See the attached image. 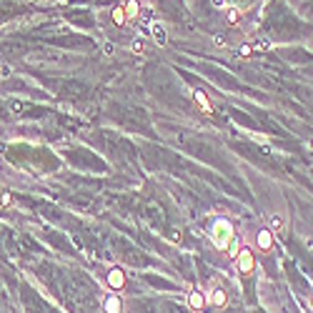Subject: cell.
<instances>
[{
	"instance_id": "cell-6",
	"label": "cell",
	"mask_w": 313,
	"mask_h": 313,
	"mask_svg": "<svg viewBox=\"0 0 313 313\" xmlns=\"http://www.w3.org/2000/svg\"><path fill=\"white\" fill-rule=\"evenodd\" d=\"M148 30H151V35H153V40H156L158 45H165V43H168L165 28H163L160 23H151V25H148Z\"/></svg>"
},
{
	"instance_id": "cell-3",
	"label": "cell",
	"mask_w": 313,
	"mask_h": 313,
	"mask_svg": "<svg viewBox=\"0 0 313 313\" xmlns=\"http://www.w3.org/2000/svg\"><path fill=\"white\" fill-rule=\"evenodd\" d=\"M105 281H108V286H110L113 291H120V288L125 286V273H123L120 268H110L108 276H105Z\"/></svg>"
},
{
	"instance_id": "cell-22",
	"label": "cell",
	"mask_w": 313,
	"mask_h": 313,
	"mask_svg": "<svg viewBox=\"0 0 313 313\" xmlns=\"http://www.w3.org/2000/svg\"><path fill=\"white\" fill-rule=\"evenodd\" d=\"M0 80H3V73H0Z\"/></svg>"
},
{
	"instance_id": "cell-11",
	"label": "cell",
	"mask_w": 313,
	"mask_h": 313,
	"mask_svg": "<svg viewBox=\"0 0 313 313\" xmlns=\"http://www.w3.org/2000/svg\"><path fill=\"white\" fill-rule=\"evenodd\" d=\"M268 231H271V233H281V231H283V218L276 216V213L268 216Z\"/></svg>"
},
{
	"instance_id": "cell-13",
	"label": "cell",
	"mask_w": 313,
	"mask_h": 313,
	"mask_svg": "<svg viewBox=\"0 0 313 313\" xmlns=\"http://www.w3.org/2000/svg\"><path fill=\"white\" fill-rule=\"evenodd\" d=\"M226 20H228L231 25H238V23H240V10H238V8H228V10H226Z\"/></svg>"
},
{
	"instance_id": "cell-5",
	"label": "cell",
	"mask_w": 313,
	"mask_h": 313,
	"mask_svg": "<svg viewBox=\"0 0 313 313\" xmlns=\"http://www.w3.org/2000/svg\"><path fill=\"white\" fill-rule=\"evenodd\" d=\"M256 243H258V248L263 250V253H268V250L273 248V233H271L268 228L258 231V238H256Z\"/></svg>"
},
{
	"instance_id": "cell-2",
	"label": "cell",
	"mask_w": 313,
	"mask_h": 313,
	"mask_svg": "<svg viewBox=\"0 0 313 313\" xmlns=\"http://www.w3.org/2000/svg\"><path fill=\"white\" fill-rule=\"evenodd\" d=\"M235 268H238V273L240 276H253V271H256V258H253V250L250 248H240L238 250V256H235Z\"/></svg>"
},
{
	"instance_id": "cell-17",
	"label": "cell",
	"mask_w": 313,
	"mask_h": 313,
	"mask_svg": "<svg viewBox=\"0 0 313 313\" xmlns=\"http://www.w3.org/2000/svg\"><path fill=\"white\" fill-rule=\"evenodd\" d=\"M131 48H133L136 53H143V50H146V45H143V40H133V45H131Z\"/></svg>"
},
{
	"instance_id": "cell-7",
	"label": "cell",
	"mask_w": 313,
	"mask_h": 313,
	"mask_svg": "<svg viewBox=\"0 0 313 313\" xmlns=\"http://www.w3.org/2000/svg\"><path fill=\"white\" fill-rule=\"evenodd\" d=\"M193 98H196V103L201 105V110L206 115H213V105H211V100H208V95L203 90H193Z\"/></svg>"
},
{
	"instance_id": "cell-15",
	"label": "cell",
	"mask_w": 313,
	"mask_h": 313,
	"mask_svg": "<svg viewBox=\"0 0 313 313\" xmlns=\"http://www.w3.org/2000/svg\"><path fill=\"white\" fill-rule=\"evenodd\" d=\"M113 23L115 25H125V10L123 8H115L113 10Z\"/></svg>"
},
{
	"instance_id": "cell-14",
	"label": "cell",
	"mask_w": 313,
	"mask_h": 313,
	"mask_svg": "<svg viewBox=\"0 0 313 313\" xmlns=\"http://www.w3.org/2000/svg\"><path fill=\"white\" fill-rule=\"evenodd\" d=\"M13 203V193L10 191H0V208H8Z\"/></svg>"
},
{
	"instance_id": "cell-4",
	"label": "cell",
	"mask_w": 313,
	"mask_h": 313,
	"mask_svg": "<svg viewBox=\"0 0 313 313\" xmlns=\"http://www.w3.org/2000/svg\"><path fill=\"white\" fill-rule=\"evenodd\" d=\"M103 313H123V301H120V296L110 293V296L103 301Z\"/></svg>"
},
{
	"instance_id": "cell-21",
	"label": "cell",
	"mask_w": 313,
	"mask_h": 313,
	"mask_svg": "<svg viewBox=\"0 0 313 313\" xmlns=\"http://www.w3.org/2000/svg\"><path fill=\"white\" fill-rule=\"evenodd\" d=\"M213 5H218V8H223V5H226V0H213Z\"/></svg>"
},
{
	"instance_id": "cell-18",
	"label": "cell",
	"mask_w": 313,
	"mask_h": 313,
	"mask_svg": "<svg viewBox=\"0 0 313 313\" xmlns=\"http://www.w3.org/2000/svg\"><path fill=\"white\" fill-rule=\"evenodd\" d=\"M213 43H216L218 48H223V45H226V38H223V35H216V38H213Z\"/></svg>"
},
{
	"instance_id": "cell-10",
	"label": "cell",
	"mask_w": 313,
	"mask_h": 313,
	"mask_svg": "<svg viewBox=\"0 0 313 313\" xmlns=\"http://www.w3.org/2000/svg\"><path fill=\"white\" fill-rule=\"evenodd\" d=\"M188 306H191L193 311H201V308L206 306V298H203V293H201V291H193L191 296H188Z\"/></svg>"
},
{
	"instance_id": "cell-12",
	"label": "cell",
	"mask_w": 313,
	"mask_h": 313,
	"mask_svg": "<svg viewBox=\"0 0 313 313\" xmlns=\"http://www.w3.org/2000/svg\"><path fill=\"white\" fill-rule=\"evenodd\" d=\"M250 45H253V53H266V50L273 48L271 40H266V38H261V40H256V43H250Z\"/></svg>"
},
{
	"instance_id": "cell-16",
	"label": "cell",
	"mask_w": 313,
	"mask_h": 313,
	"mask_svg": "<svg viewBox=\"0 0 313 313\" xmlns=\"http://www.w3.org/2000/svg\"><path fill=\"white\" fill-rule=\"evenodd\" d=\"M238 55H240V58H250V55H253V45H250V43L240 45V48H238Z\"/></svg>"
},
{
	"instance_id": "cell-1",
	"label": "cell",
	"mask_w": 313,
	"mask_h": 313,
	"mask_svg": "<svg viewBox=\"0 0 313 313\" xmlns=\"http://www.w3.org/2000/svg\"><path fill=\"white\" fill-rule=\"evenodd\" d=\"M211 238H213V245L218 250H226L233 240V223L226 221V218H218L213 221V228H211Z\"/></svg>"
},
{
	"instance_id": "cell-9",
	"label": "cell",
	"mask_w": 313,
	"mask_h": 313,
	"mask_svg": "<svg viewBox=\"0 0 313 313\" xmlns=\"http://www.w3.org/2000/svg\"><path fill=\"white\" fill-rule=\"evenodd\" d=\"M211 303H213V308H223V306L228 303V293H226L223 288H216L213 296H211Z\"/></svg>"
},
{
	"instance_id": "cell-19",
	"label": "cell",
	"mask_w": 313,
	"mask_h": 313,
	"mask_svg": "<svg viewBox=\"0 0 313 313\" xmlns=\"http://www.w3.org/2000/svg\"><path fill=\"white\" fill-rule=\"evenodd\" d=\"M0 73H3V78H8L10 76V68L8 66H0Z\"/></svg>"
},
{
	"instance_id": "cell-20",
	"label": "cell",
	"mask_w": 313,
	"mask_h": 313,
	"mask_svg": "<svg viewBox=\"0 0 313 313\" xmlns=\"http://www.w3.org/2000/svg\"><path fill=\"white\" fill-rule=\"evenodd\" d=\"M103 50H105V55H110V53H113V45H110V43H105V45H103Z\"/></svg>"
},
{
	"instance_id": "cell-8",
	"label": "cell",
	"mask_w": 313,
	"mask_h": 313,
	"mask_svg": "<svg viewBox=\"0 0 313 313\" xmlns=\"http://www.w3.org/2000/svg\"><path fill=\"white\" fill-rule=\"evenodd\" d=\"M123 10H125V18H138L141 15V3L138 0H125Z\"/></svg>"
}]
</instances>
